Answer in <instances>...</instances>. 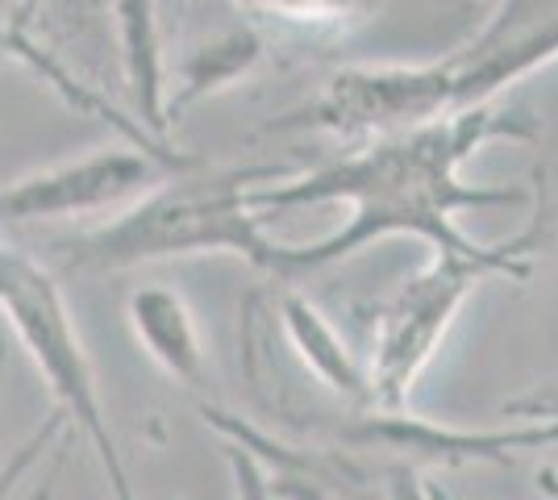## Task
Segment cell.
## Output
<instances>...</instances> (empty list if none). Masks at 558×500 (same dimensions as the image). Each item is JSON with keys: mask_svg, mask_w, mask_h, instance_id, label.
<instances>
[{"mask_svg": "<svg viewBox=\"0 0 558 500\" xmlns=\"http://www.w3.org/2000/svg\"><path fill=\"white\" fill-rule=\"evenodd\" d=\"M492 138L534 143L537 125L525 109L484 105L471 113L367 138L338 163L308 171L292 184H276V188L258 184L251 192L258 217H267L271 209H292V205H329V200L350 205L347 225H338L322 242L279 246L276 271H317L388 234H409V239L429 242V251H454V255L488 251L484 242L466 239L454 214L488 209V205H525L521 188H484V184L466 188L459 180V167Z\"/></svg>", "mask_w": 558, "mask_h": 500, "instance_id": "1", "label": "cell"}, {"mask_svg": "<svg viewBox=\"0 0 558 500\" xmlns=\"http://www.w3.org/2000/svg\"><path fill=\"white\" fill-rule=\"evenodd\" d=\"M550 63H558V0H496V13L450 54L413 68H347L301 113L271 121V130L308 125L347 143H367L496 105L505 88Z\"/></svg>", "mask_w": 558, "mask_h": 500, "instance_id": "2", "label": "cell"}, {"mask_svg": "<svg viewBox=\"0 0 558 500\" xmlns=\"http://www.w3.org/2000/svg\"><path fill=\"white\" fill-rule=\"evenodd\" d=\"M192 171V167H187ZM155 184L125 205L121 217L54 242L68 267L80 271H130L142 263L187 259V255H238L276 271L279 242L263 234V217L251 205L258 180H276V167L246 171H201Z\"/></svg>", "mask_w": 558, "mask_h": 500, "instance_id": "3", "label": "cell"}, {"mask_svg": "<svg viewBox=\"0 0 558 500\" xmlns=\"http://www.w3.org/2000/svg\"><path fill=\"white\" fill-rule=\"evenodd\" d=\"M542 246V214L509 242H496L480 255L434 251L417 276H409L375 313L372 355L363 358L372 401L384 413H409V392L438 355L466 296L484 276H530V255Z\"/></svg>", "mask_w": 558, "mask_h": 500, "instance_id": "4", "label": "cell"}, {"mask_svg": "<svg viewBox=\"0 0 558 500\" xmlns=\"http://www.w3.org/2000/svg\"><path fill=\"white\" fill-rule=\"evenodd\" d=\"M0 317L17 333V342L25 346L29 363L38 367V376L50 388L59 413L68 417V426L88 438L93 454L100 459V472L113 488V500H138L130 472L121 463V451H117L93 363H88V351L71 321L63 292L38 263L9 242H0Z\"/></svg>", "mask_w": 558, "mask_h": 500, "instance_id": "5", "label": "cell"}, {"mask_svg": "<svg viewBox=\"0 0 558 500\" xmlns=\"http://www.w3.org/2000/svg\"><path fill=\"white\" fill-rule=\"evenodd\" d=\"M196 159L150 146H109L80 159L50 163L17 184L0 188V225H25L47 217H88L125 209L163 180V171H187Z\"/></svg>", "mask_w": 558, "mask_h": 500, "instance_id": "6", "label": "cell"}, {"mask_svg": "<svg viewBox=\"0 0 558 500\" xmlns=\"http://www.w3.org/2000/svg\"><path fill=\"white\" fill-rule=\"evenodd\" d=\"M130 330L138 346L163 367L167 376L184 388H205L209 363H205V342L192 321L187 301L175 288L146 284L130 296Z\"/></svg>", "mask_w": 558, "mask_h": 500, "instance_id": "7", "label": "cell"}, {"mask_svg": "<svg viewBox=\"0 0 558 500\" xmlns=\"http://www.w3.org/2000/svg\"><path fill=\"white\" fill-rule=\"evenodd\" d=\"M279 317H283V330L292 338L296 355L304 358V367L326 383L342 405H350L354 413L375 408L363 358L350 355V346L338 338V330L329 326L322 313L313 309L304 296H283V301H279Z\"/></svg>", "mask_w": 558, "mask_h": 500, "instance_id": "8", "label": "cell"}, {"mask_svg": "<svg viewBox=\"0 0 558 500\" xmlns=\"http://www.w3.org/2000/svg\"><path fill=\"white\" fill-rule=\"evenodd\" d=\"M113 13L121 29V63H125V84L134 96L138 130L159 143L167 130V84L155 0H113Z\"/></svg>", "mask_w": 558, "mask_h": 500, "instance_id": "9", "label": "cell"}, {"mask_svg": "<svg viewBox=\"0 0 558 500\" xmlns=\"http://www.w3.org/2000/svg\"><path fill=\"white\" fill-rule=\"evenodd\" d=\"M251 13L279 22L301 34H317V38H338L350 34L375 13V0H238Z\"/></svg>", "mask_w": 558, "mask_h": 500, "instance_id": "10", "label": "cell"}, {"mask_svg": "<svg viewBox=\"0 0 558 500\" xmlns=\"http://www.w3.org/2000/svg\"><path fill=\"white\" fill-rule=\"evenodd\" d=\"M255 59H258V38H255V34H233V38L217 42V47H205L184 68V93L167 105V121L175 118L187 100H196V96L209 93V88L230 84L233 75H242L251 63H255Z\"/></svg>", "mask_w": 558, "mask_h": 500, "instance_id": "11", "label": "cell"}, {"mask_svg": "<svg viewBox=\"0 0 558 500\" xmlns=\"http://www.w3.org/2000/svg\"><path fill=\"white\" fill-rule=\"evenodd\" d=\"M68 429H71L68 417H63V413L54 408V413L47 417V426L29 434V442H25V447H17V454H13V459L4 463V472H0V500H9V492L17 488V479H22L25 472H29V467H34L38 459H43V451H47L50 442H54L59 434H68ZM29 500H50V479H47V488H43V492H34Z\"/></svg>", "mask_w": 558, "mask_h": 500, "instance_id": "12", "label": "cell"}, {"mask_svg": "<svg viewBox=\"0 0 558 500\" xmlns=\"http://www.w3.org/2000/svg\"><path fill=\"white\" fill-rule=\"evenodd\" d=\"M226 459H230L233 479H238V500H276L271 497V484H267V476L255 467V459H251V454H242L238 447H230Z\"/></svg>", "mask_w": 558, "mask_h": 500, "instance_id": "13", "label": "cell"}, {"mask_svg": "<svg viewBox=\"0 0 558 500\" xmlns=\"http://www.w3.org/2000/svg\"><path fill=\"white\" fill-rule=\"evenodd\" d=\"M388 500H438L429 492V484L421 479V472L413 463H396L388 472Z\"/></svg>", "mask_w": 558, "mask_h": 500, "instance_id": "14", "label": "cell"}, {"mask_svg": "<svg viewBox=\"0 0 558 500\" xmlns=\"http://www.w3.org/2000/svg\"><path fill=\"white\" fill-rule=\"evenodd\" d=\"M34 4H38V0H17V13H22V17H25V13L34 9Z\"/></svg>", "mask_w": 558, "mask_h": 500, "instance_id": "15", "label": "cell"}, {"mask_svg": "<svg viewBox=\"0 0 558 500\" xmlns=\"http://www.w3.org/2000/svg\"><path fill=\"white\" fill-rule=\"evenodd\" d=\"M475 4H488V0H475Z\"/></svg>", "mask_w": 558, "mask_h": 500, "instance_id": "16", "label": "cell"}]
</instances>
